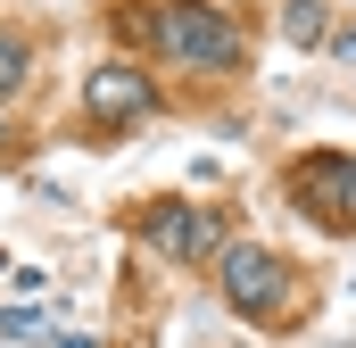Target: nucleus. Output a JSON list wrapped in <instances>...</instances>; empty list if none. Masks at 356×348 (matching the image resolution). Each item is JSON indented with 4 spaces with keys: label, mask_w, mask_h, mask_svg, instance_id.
<instances>
[{
    "label": "nucleus",
    "mask_w": 356,
    "mask_h": 348,
    "mask_svg": "<svg viewBox=\"0 0 356 348\" xmlns=\"http://www.w3.org/2000/svg\"><path fill=\"white\" fill-rule=\"evenodd\" d=\"M158 42H166V58L191 67V75H232L241 67V25L216 17L207 0H166L158 8Z\"/></svg>",
    "instance_id": "nucleus-1"
},
{
    "label": "nucleus",
    "mask_w": 356,
    "mask_h": 348,
    "mask_svg": "<svg viewBox=\"0 0 356 348\" xmlns=\"http://www.w3.org/2000/svg\"><path fill=\"white\" fill-rule=\"evenodd\" d=\"M216 282H224L232 315H249V324H282L290 315V265L273 258L266 241H232L216 258Z\"/></svg>",
    "instance_id": "nucleus-2"
},
{
    "label": "nucleus",
    "mask_w": 356,
    "mask_h": 348,
    "mask_svg": "<svg viewBox=\"0 0 356 348\" xmlns=\"http://www.w3.org/2000/svg\"><path fill=\"white\" fill-rule=\"evenodd\" d=\"M149 241H158L166 258L199 265V258H216V241H224V224H216V216H191V207H149Z\"/></svg>",
    "instance_id": "nucleus-3"
},
{
    "label": "nucleus",
    "mask_w": 356,
    "mask_h": 348,
    "mask_svg": "<svg viewBox=\"0 0 356 348\" xmlns=\"http://www.w3.org/2000/svg\"><path fill=\"white\" fill-rule=\"evenodd\" d=\"M307 191V207L315 216H348V191H356V158H307V166H290V199Z\"/></svg>",
    "instance_id": "nucleus-4"
},
{
    "label": "nucleus",
    "mask_w": 356,
    "mask_h": 348,
    "mask_svg": "<svg viewBox=\"0 0 356 348\" xmlns=\"http://www.w3.org/2000/svg\"><path fill=\"white\" fill-rule=\"evenodd\" d=\"M83 100L99 108V116H116V125H133V116H149V108H158L149 75H133V67H99V75L83 84Z\"/></svg>",
    "instance_id": "nucleus-5"
},
{
    "label": "nucleus",
    "mask_w": 356,
    "mask_h": 348,
    "mask_svg": "<svg viewBox=\"0 0 356 348\" xmlns=\"http://www.w3.org/2000/svg\"><path fill=\"white\" fill-rule=\"evenodd\" d=\"M33 75V50H25V33H0V100Z\"/></svg>",
    "instance_id": "nucleus-6"
},
{
    "label": "nucleus",
    "mask_w": 356,
    "mask_h": 348,
    "mask_svg": "<svg viewBox=\"0 0 356 348\" xmlns=\"http://www.w3.org/2000/svg\"><path fill=\"white\" fill-rule=\"evenodd\" d=\"M282 25H290V42H315V33H323V0H290Z\"/></svg>",
    "instance_id": "nucleus-7"
},
{
    "label": "nucleus",
    "mask_w": 356,
    "mask_h": 348,
    "mask_svg": "<svg viewBox=\"0 0 356 348\" xmlns=\"http://www.w3.org/2000/svg\"><path fill=\"white\" fill-rule=\"evenodd\" d=\"M0 332H8V340H33V332H42V307H8Z\"/></svg>",
    "instance_id": "nucleus-8"
},
{
    "label": "nucleus",
    "mask_w": 356,
    "mask_h": 348,
    "mask_svg": "<svg viewBox=\"0 0 356 348\" xmlns=\"http://www.w3.org/2000/svg\"><path fill=\"white\" fill-rule=\"evenodd\" d=\"M0 141H8V125H0Z\"/></svg>",
    "instance_id": "nucleus-9"
}]
</instances>
